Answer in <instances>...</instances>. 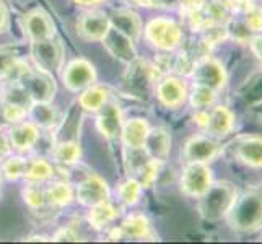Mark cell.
I'll return each mask as SVG.
<instances>
[{
	"label": "cell",
	"mask_w": 262,
	"mask_h": 244,
	"mask_svg": "<svg viewBox=\"0 0 262 244\" xmlns=\"http://www.w3.org/2000/svg\"><path fill=\"white\" fill-rule=\"evenodd\" d=\"M230 225L238 231H256L262 227V191H248L234 201L227 213Z\"/></svg>",
	"instance_id": "obj_1"
},
{
	"label": "cell",
	"mask_w": 262,
	"mask_h": 244,
	"mask_svg": "<svg viewBox=\"0 0 262 244\" xmlns=\"http://www.w3.org/2000/svg\"><path fill=\"white\" fill-rule=\"evenodd\" d=\"M13 74L15 80L26 90L33 103H51V99L56 95V81H54V77L51 74L38 67L31 69L21 64L20 60L15 64L10 75Z\"/></svg>",
	"instance_id": "obj_2"
},
{
	"label": "cell",
	"mask_w": 262,
	"mask_h": 244,
	"mask_svg": "<svg viewBox=\"0 0 262 244\" xmlns=\"http://www.w3.org/2000/svg\"><path fill=\"white\" fill-rule=\"evenodd\" d=\"M161 74L157 65H151L148 62L135 59L129 64L122 80V90L127 96H134L139 99H147L155 90L157 81Z\"/></svg>",
	"instance_id": "obj_3"
},
{
	"label": "cell",
	"mask_w": 262,
	"mask_h": 244,
	"mask_svg": "<svg viewBox=\"0 0 262 244\" xmlns=\"http://www.w3.org/2000/svg\"><path fill=\"white\" fill-rule=\"evenodd\" d=\"M236 197L234 187L227 183V181H220V183H212L210 187L199 197V212L209 221H216L222 216H227L230 207Z\"/></svg>",
	"instance_id": "obj_4"
},
{
	"label": "cell",
	"mask_w": 262,
	"mask_h": 244,
	"mask_svg": "<svg viewBox=\"0 0 262 244\" xmlns=\"http://www.w3.org/2000/svg\"><path fill=\"white\" fill-rule=\"evenodd\" d=\"M145 38L153 48L160 51H174L183 41V30L181 26L169 20V18H153L145 26Z\"/></svg>",
	"instance_id": "obj_5"
},
{
	"label": "cell",
	"mask_w": 262,
	"mask_h": 244,
	"mask_svg": "<svg viewBox=\"0 0 262 244\" xmlns=\"http://www.w3.org/2000/svg\"><path fill=\"white\" fill-rule=\"evenodd\" d=\"M31 57L36 67L52 75L62 69L64 51H62L59 41L51 38V39L31 42Z\"/></svg>",
	"instance_id": "obj_6"
},
{
	"label": "cell",
	"mask_w": 262,
	"mask_h": 244,
	"mask_svg": "<svg viewBox=\"0 0 262 244\" xmlns=\"http://www.w3.org/2000/svg\"><path fill=\"white\" fill-rule=\"evenodd\" d=\"M212 184V171L207 163H187L181 174V191L199 198Z\"/></svg>",
	"instance_id": "obj_7"
},
{
	"label": "cell",
	"mask_w": 262,
	"mask_h": 244,
	"mask_svg": "<svg viewBox=\"0 0 262 244\" xmlns=\"http://www.w3.org/2000/svg\"><path fill=\"white\" fill-rule=\"evenodd\" d=\"M191 77L194 78L195 85H204L212 90H220L227 83V72L219 60L212 57H202L195 60L194 69L191 72Z\"/></svg>",
	"instance_id": "obj_8"
},
{
	"label": "cell",
	"mask_w": 262,
	"mask_h": 244,
	"mask_svg": "<svg viewBox=\"0 0 262 244\" xmlns=\"http://www.w3.org/2000/svg\"><path fill=\"white\" fill-rule=\"evenodd\" d=\"M64 85L70 92H83L85 88L92 86L96 81V72L95 67L85 59H75L66 67L64 74H62Z\"/></svg>",
	"instance_id": "obj_9"
},
{
	"label": "cell",
	"mask_w": 262,
	"mask_h": 244,
	"mask_svg": "<svg viewBox=\"0 0 262 244\" xmlns=\"http://www.w3.org/2000/svg\"><path fill=\"white\" fill-rule=\"evenodd\" d=\"M75 198L85 207H93L110 201V187L103 178L90 174L78 183L75 189Z\"/></svg>",
	"instance_id": "obj_10"
},
{
	"label": "cell",
	"mask_w": 262,
	"mask_h": 244,
	"mask_svg": "<svg viewBox=\"0 0 262 244\" xmlns=\"http://www.w3.org/2000/svg\"><path fill=\"white\" fill-rule=\"evenodd\" d=\"M110 28V16L98 10L83 13L77 21V33L85 41H101Z\"/></svg>",
	"instance_id": "obj_11"
},
{
	"label": "cell",
	"mask_w": 262,
	"mask_h": 244,
	"mask_svg": "<svg viewBox=\"0 0 262 244\" xmlns=\"http://www.w3.org/2000/svg\"><path fill=\"white\" fill-rule=\"evenodd\" d=\"M106 51L111 54L113 57H116L117 60L124 62V64H130L132 60L137 59V52H135L134 48V41L125 36L124 33H121L119 30L111 28L107 30V33L104 34V38L101 39Z\"/></svg>",
	"instance_id": "obj_12"
},
{
	"label": "cell",
	"mask_w": 262,
	"mask_h": 244,
	"mask_svg": "<svg viewBox=\"0 0 262 244\" xmlns=\"http://www.w3.org/2000/svg\"><path fill=\"white\" fill-rule=\"evenodd\" d=\"M220 151V145L210 135H195L189 139L184 147V158L187 163H209Z\"/></svg>",
	"instance_id": "obj_13"
},
{
	"label": "cell",
	"mask_w": 262,
	"mask_h": 244,
	"mask_svg": "<svg viewBox=\"0 0 262 244\" xmlns=\"http://www.w3.org/2000/svg\"><path fill=\"white\" fill-rule=\"evenodd\" d=\"M96 125L98 130L101 132L106 139H117L121 137L122 125H124V116L121 107L116 103H106L96 111Z\"/></svg>",
	"instance_id": "obj_14"
},
{
	"label": "cell",
	"mask_w": 262,
	"mask_h": 244,
	"mask_svg": "<svg viewBox=\"0 0 262 244\" xmlns=\"http://www.w3.org/2000/svg\"><path fill=\"white\" fill-rule=\"evenodd\" d=\"M155 95L160 103L166 107H178L184 103L187 96V88L183 80L178 77H165L160 78L155 85Z\"/></svg>",
	"instance_id": "obj_15"
},
{
	"label": "cell",
	"mask_w": 262,
	"mask_h": 244,
	"mask_svg": "<svg viewBox=\"0 0 262 244\" xmlns=\"http://www.w3.org/2000/svg\"><path fill=\"white\" fill-rule=\"evenodd\" d=\"M234 124V116L227 106H215L210 111H207L204 130L207 135H210L213 139L227 137L231 132Z\"/></svg>",
	"instance_id": "obj_16"
},
{
	"label": "cell",
	"mask_w": 262,
	"mask_h": 244,
	"mask_svg": "<svg viewBox=\"0 0 262 244\" xmlns=\"http://www.w3.org/2000/svg\"><path fill=\"white\" fill-rule=\"evenodd\" d=\"M23 28L31 42L51 39L54 38V33H56L52 20L42 10H33L28 15H25Z\"/></svg>",
	"instance_id": "obj_17"
},
{
	"label": "cell",
	"mask_w": 262,
	"mask_h": 244,
	"mask_svg": "<svg viewBox=\"0 0 262 244\" xmlns=\"http://www.w3.org/2000/svg\"><path fill=\"white\" fill-rule=\"evenodd\" d=\"M233 153L239 161L252 168L262 166V137L260 135H245L233 143Z\"/></svg>",
	"instance_id": "obj_18"
},
{
	"label": "cell",
	"mask_w": 262,
	"mask_h": 244,
	"mask_svg": "<svg viewBox=\"0 0 262 244\" xmlns=\"http://www.w3.org/2000/svg\"><path fill=\"white\" fill-rule=\"evenodd\" d=\"M110 23L113 28L119 30L132 41H137L142 34V21L140 16L130 8H116L110 15Z\"/></svg>",
	"instance_id": "obj_19"
},
{
	"label": "cell",
	"mask_w": 262,
	"mask_h": 244,
	"mask_svg": "<svg viewBox=\"0 0 262 244\" xmlns=\"http://www.w3.org/2000/svg\"><path fill=\"white\" fill-rule=\"evenodd\" d=\"M8 137H10L13 150L21 153L30 151L39 139V129L31 121H21L12 125V129L8 130Z\"/></svg>",
	"instance_id": "obj_20"
},
{
	"label": "cell",
	"mask_w": 262,
	"mask_h": 244,
	"mask_svg": "<svg viewBox=\"0 0 262 244\" xmlns=\"http://www.w3.org/2000/svg\"><path fill=\"white\" fill-rule=\"evenodd\" d=\"M28 117L36 127L44 130L56 129L60 124V113L49 103H31L28 107Z\"/></svg>",
	"instance_id": "obj_21"
},
{
	"label": "cell",
	"mask_w": 262,
	"mask_h": 244,
	"mask_svg": "<svg viewBox=\"0 0 262 244\" xmlns=\"http://www.w3.org/2000/svg\"><path fill=\"white\" fill-rule=\"evenodd\" d=\"M143 150H145L147 155L153 160H158V161L166 160L169 155V150H171L169 134L161 127L150 129V132L147 135V140L143 143Z\"/></svg>",
	"instance_id": "obj_22"
},
{
	"label": "cell",
	"mask_w": 262,
	"mask_h": 244,
	"mask_svg": "<svg viewBox=\"0 0 262 244\" xmlns=\"http://www.w3.org/2000/svg\"><path fill=\"white\" fill-rule=\"evenodd\" d=\"M121 230L124 233V238L151 239V241L157 239L148 218L143 213H130L127 218L122 221Z\"/></svg>",
	"instance_id": "obj_23"
},
{
	"label": "cell",
	"mask_w": 262,
	"mask_h": 244,
	"mask_svg": "<svg viewBox=\"0 0 262 244\" xmlns=\"http://www.w3.org/2000/svg\"><path fill=\"white\" fill-rule=\"evenodd\" d=\"M148 132H150L148 124L143 119L134 117V119L124 121L121 139L127 148H143V143L147 140Z\"/></svg>",
	"instance_id": "obj_24"
},
{
	"label": "cell",
	"mask_w": 262,
	"mask_h": 244,
	"mask_svg": "<svg viewBox=\"0 0 262 244\" xmlns=\"http://www.w3.org/2000/svg\"><path fill=\"white\" fill-rule=\"evenodd\" d=\"M88 223L92 225L95 230H106L111 227V223L119 216V210L110 202H101L98 205L88 207Z\"/></svg>",
	"instance_id": "obj_25"
},
{
	"label": "cell",
	"mask_w": 262,
	"mask_h": 244,
	"mask_svg": "<svg viewBox=\"0 0 262 244\" xmlns=\"http://www.w3.org/2000/svg\"><path fill=\"white\" fill-rule=\"evenodd\" d=\"M75 197V191L66 181H56L46 187V204L54 209L67 207Z\"/></svg>",
	"instance_id": "obj_26"
},
{
	"label": "cell",
	"mask_w": 262,
	"mask_h": 244,
	"mask_svg": "<svg viewBox=\"0 0 262 244\" xmlns=\"http://www.w3.org/2000/svg\"><path fill=\"white\" fill-rule=\"evenodd\" d=\"M107 99H110V92H107V88L93 83L92 86L85 88L83 92L80 93L78 106L88 113H96L99 107L107 103Z\"/></svg>",
	"instance_id": "obj_27"
},
{
	"label": "cell",
	"mask_w": 262,
	"mask_h": 244,
	"mask_svg": "<svg viewBox=\"0 0 262 244\" xmlns=\"http://www.w3.org/2000/svg\"><path fill=\"white\" fill-rule=\"evenodd\" d=\"M82 157V150L75 140H64L57 143L52 150V158L62 168H70L78 163Z\"/></svg>",
	"instance_id": "obj_28"
},
{
	"label": "cell",
	"mask_w": 262,
	"mask_h": 244,
	"mask_svg": "<svg viewBox=\"0 0 262 244\" xmlns=\"http://www.w3.org/2000/svg\"><path fill=\"white\" fill-rule=\"evenodd\" d=\"M52 176H54V166L51 163L44 158H34V160H28L23 178L26 183L44 184V183H48Z\"/></svg>",
	"instance_id": "obj_29"
},
{
	"label": "cell",
	"mask_w": 262,
	"mask_h": 244,
	"mask_svg": "<svg viewBox=\"0 0 262 244\" xmlns=\"http://www.w3.org/2000/svg\"><path fill=\"white\" fill-rule=\"evenodd\" d=\"M28 160L21 155H8L4 161H0V173L7 181H18L25 176Z\"/></svg>",
	"instance_id": "obj_30"
},
{
	"label": "cell",
	"mask_w": 262,
	"mask_h": 244,
	"mask_svg": "<svg viewBox=\"0 0 262 244\" xmlns=\"http://www.w3.org/2000/svg\"><path fill=\"white\" fill-rule=\"evenodd\" d=\"M23 198L25 204L33 210L42 209L46 204V187L38 183H26V187L23 189Z\"/></svg>",
	"instance_id": "obj_31"
},
{
	"label": "cell",
	"mask_w": 262,
	"mask_h": 244,
	"mask_svg": "<svg viewBox=\"0 0 262 244\" xmlns=\"http://www.w3.org/2000/svg\"><path fill=\"white\" fill-rule=\"evenodd\" d=\"M142 189L143 186L139 183L135 178H130L127 179L125 183H122L119 186V191H117V195H119V201L127 205V207H132L139 202V198L142 195Z\"/></svg>",
	"instance_id": "obj_32"
},
{
	"label": "cell",
	"mask_w": 262,
	"mask_h": 244,
	"mask_svg": "<svg viewBox=\"0 0 262 244\" xmlns=\"http://www.w3.org/2000/svg\"><path fill=\"white\" fill-rule=\"evenodd\" d=\"M213 99H215V90L204 85H194L191 92V104L195 111L207 109L209 106H212Z\"/></svg>",
	"instance_id": "obj_33"
},
{
	"label": "cell",
	"mask_w": 262,
	"mask_h": 244,
	"mask_svg": "<svg viewBox=\"0 0 262 244\" xmlns=\"http://www.w3.org/2000/svg\"><path fill=\"white\" fill-rule=\"evenodd\" d=\"M225 26H227L228 36H231L238 42H249L252 38V31L249 30V26L246 25L245 20H233V18H230Z\"/></svg>",
	"instance_id": "obj_34"
},
{
	"label": "cell",
	"mask_w": 262,
	"mask_h": 244,
	"mask_svg": "<svg viewBox=\"0 0 262 244\" xmlns=\"http://www.w3.org/2000/svg\"><path fill=\"white\" fill-rule=\"evenodd\" d=\"M2 117L8 124H18L28 117V107L15 103H5L2 107Z\"/></svg>",
	"instance_id": "obj_35"
},
{
	"label": "cell",
	"mask_w": 262,
	"mask_h": 244,
	"mask_svg": "<svg viewBox=\"0 0 262 244\" xmlns=\"http://www.w3.org/2000/svg\"><path fill=\"white\" fill-rule=\"evenodd\" d=\"M16 62L18 56L13 48H0V77L10 75Z\"/></svg>",
	"instance_id": "obj_36"
},
{
	"label": "cell",
	"mask_w": 262,
	"mask_h": 244,
	"mask_svg": "<svg viewBox=\"0 0 262 244\" xmlns=\"http://www.w3.org/2000/svg\"><path fill=\"white\" fill-rule=\"evenodd\" d=\"M245 15L243 20L246 21V25L249 26V30L252 33H262V8L260 7H252Z\"/></svg>",
	"instance_id": "obj_37"
},
{
	"label": "cell",
	"mask_w": 262,
	"mask_h": 244,
	"mask_svg": "<svg viewBox=\"0 0 262 244\" xmlns=\"http://www.w3.org/2000/svg\"><path fill=\"white\" fill-rule=\"evenodd\" d=\"M13 147L10 143V137L8 134L0 129V161H4L8 155H12Z\"/></svg>",
	"instance_id": "obj_38"
},
{
	"label": "cell",
	"mask_w": 262,
	"mask_h": 244,
	"mask_svg": "<svg viewBox=\"0 0 262 244\" xmlns=\"http://www.w3.org/2000/svg\"><path fill=\"white\" fill-rule=\"evenodd\" d=\"M52 239L54 241H78L80 236L74 228L66 227V228H60L56 234H54Z\"/></svg>",
	"instance_id": "obj_39"
},
{
	"label": "cell",
	"mask_w": 262,
	"mask_h": 244,
	"mask_svg": "<svg viewBox=\"0 0 262 244\" xmlns=\"http://www.w3.org/2000/svg\"><path fill=\"white\" fill-rule=\"evenodd\" d=\"M233 12L238 13H246L249 8L254 7V0H228Z\"/></svg>",
	"instance_id": "obj_40"
},
{
	"label": "cell",
	"mask_w": 262,
	"mask_h": 244,
	"mask_svg": "<svg viewBox=\"0 0 262 244\" xmlns=\"http://www.w3.org/2000/svg\"><path fill=\"white\" fill-rule=\"evenodd\" d=\"M249 44H251V51L254 52V56L262 60V36H252Z\"/></svg>",
	"instance_id": "obj_41"
},
{
	"label": "cell",
	"mask_w": 262,
	"mask_h": 244,
	"mask_svg": "<svg viewBox=\"0 0 262 244\" xmlns=\"http://www.w3.org/2000/svg\"><path fill=\"white\" fill-rule=\"evenodd\" d=\"M8 25V12L5 8V2L0 0V31H4Z\"/></svg>",
	"instance_id": "obj_42"
},
{
	"label": "cell",
	"mask_w": 262,
	"mask_h": 244,
	"mask_svg": "<svg viewBox=\"0 0 262 244\" xmlns=\"http://www.w3.org/2000/svg\"><path fill=\"white\" fill-rule=\"evenodd\" d=\"M135 4L145 8H153V7H161L165 4V0H134Z\"/></svg>",
	"instance_id": "obj_43"
},
{
	"label": "cell",
	"mask_w": 262,
	"mask_h": 244,
	"mask_svg": "<svg viewBox=\"0 0 262 244\" xmlns=\"http://www.w3.org/2000/svg\"><path fill=\"white\" fill-rule=\"evenodd\" d=\"M207 0H179V4L183 5L184 10H189V8H197V7H202Z\"/></svg>",
	"instance_id": "obj_44"
},
{
	"label": "cell",
	"mask_w": 262,
	"mask_h": 244,
	"mask_svg": "<svg viewBox=\"0 0 262 244\" xmlns=\"http://www.w3.org/2000/svg\"><path fill=\"white\" fill-rule=\"evenodd\" d=\"M74 2L78 5H83V7H93V5L101 4L103 0H74Z\"/></svg>",
	"instance_id": "obj_45"
},
{
	"label": "cell",
	"mask_w": 262,
	"mask_h": 244,
	"mask_svg": "<svg viewBox=\"0 0 262 244\" xmlns=\"http://www.w3.org/2000/svg\"><path fill=\"white\" fill-rule=\"evenodd\" d=\"M2 2H5V0H2Z\"/></svg>",
	"instance_id": "obj_46"
}]
</instances>
